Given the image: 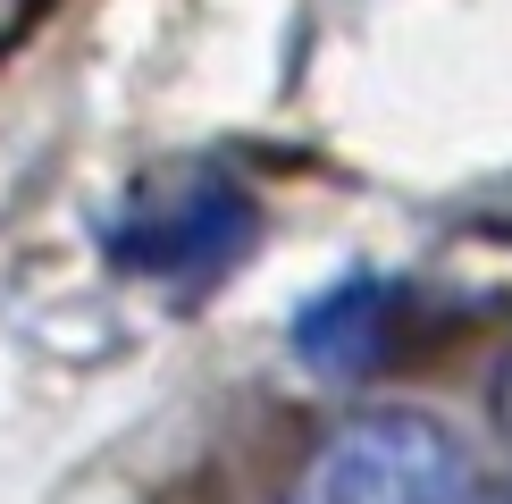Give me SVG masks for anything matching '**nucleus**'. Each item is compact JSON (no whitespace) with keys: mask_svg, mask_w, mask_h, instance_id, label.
<instances>
[{"mask_svg":"<svg viewBox=\"0 0 512 504\" xmlns=\"http://www.w3.org/2000/svg\"><path fill=\"white\" fill-rule=\"evenodd\" d=\"M252 227H261V202L227 168H177V177H152L110 219V261L135 269V278L194 286V278H219V269L244 261Z\"/></svg>","mask_w":512,"mask_h":504,"instance_id":"f03ea898","label":"nucleus"},{"mask_svg":"<svg viewBox=\"0 0 512 504\" xmlns=\"http://www.w3.org/2000/svg\"><path fill=\"white\" fill-rule=\"evenodd\" d=\"M387 336H395V286L387 278H336L319 303H303L294 353L311 370H353V362H378Z\"/></svg>","mask_w":512,"mask_h":504,"instance_id":"7ed1b4c3","label":"nucleus"},{"mask_svg":"<svg viewBox=\"0 0 512 504\" xmlns=\"http://www.w3.org/2000/svg\"><path fill=\"white\" fill-rule=\"evenodd\" d=\"M286 504H487V479L454 420L387 404L328 429V446L303 462Z\"/></svg>","mask_w":512,"mask_h":504,"instance_id":"f257e3e1","label":"nucleus"}]
</instances>
